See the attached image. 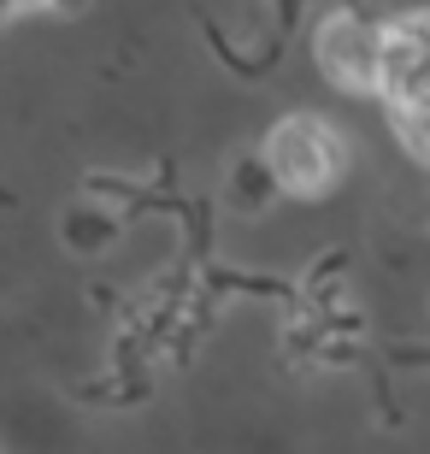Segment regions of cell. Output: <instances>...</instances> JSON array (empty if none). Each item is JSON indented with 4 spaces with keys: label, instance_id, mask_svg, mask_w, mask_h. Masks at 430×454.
Here are the masks:
<instances>
[{
    "label": "cell",
    "instance_id": "obj_1",
    "mask_svg": "<svg viewBox=\"0 0 430 454\" xmlns=\"http://www.w3.org/2000/svg\"><path fill=\"white\" fill-rule=\"evenodd\" d=\"M260 166L289 195H324L342 177L348 148L324 118L295 113V118H283V124H271V136H265V148H260Z\"/></svg>",
    "mask_w": 430,
    "mask_h": 454
},
{
    "label": "cell",
    "instance_id": "obj_2",
    "mask_svg": "<svg viewBox=\"0 0 430 454\" xmlns=\"http://www.w3.org/2000/svg\"><path fill=\"white\" fill-rule=\"evenodd\" d=\"M313 53L324 77L354 95H383V53H389V24L378 18H360V12H331L324 24L313 30Z\"/></svg>",
    "mask_w": 430,
    "mask_h": 454
},
{
    "label": "cell",
    "instance_id": "obj_3",
    "mask_svg": "<svg viewBox=\"0 0 430 454\" xmlns=\"http://www.w3.org/2000/svg\"><path fill=\"white\" fill-rule=\"evenodd\" d=\"M383 101L395 106H430V12L395 18L389 24V53H383Z\"/></svg>",
    "mask_w": 430,
    "mask_h": 454
},
{
    "label": "cell",
    "instance_id": "obj_4",
    "mask_svg": "<svg viewBox=\"0 0 430 454\" xmlns=\"http://www.w3.org/2000/svg\"><path fill=\"white\" fill-rule=\"evenodd\" d=\"M395 136L407 142L413 160L430 166V106H401V113H395Z\"/></svg>",
    "mask_w": 430,
    "mask_h": 454
},
{
    "label": "cell",
    "instance_id": "obj_5",
    "mask_svg": "<svg viewBox=\"0 0 430 454\" xmlns=\"http://www.w3.org/2000/svg\"><path fill=\"white\" fill-rule=\"evenodd\" d=\"M35 6H53V12H71V6H83V0H0V24L12 12H35Z\"/></svg>",
    "mask_w": 430,
    "mask_h": 454
}]
</instances>
